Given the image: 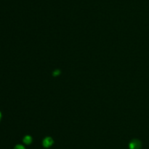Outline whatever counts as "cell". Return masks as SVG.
Returning <instances> with one entry per match:
<instances>
[{
  "label": "cell",
  "mask_w": 149,
  "mask_h": 149,
  "mask_svg": "<svg viewBox=\"0 0 149 149\" xmlns=\"http://www.w3.org/2000/svg\"><path fill=\"white\" fill-rule=\"evenodd\" d=\"M142 147V143L139 140L134 139L131 140L129 144L130 149H141Z\"/></svg>",
  "instance_id": "cell-1"
},
{
  "label": "cell",
  "mask_w": 149,
  "mask_h": 149,
  "mask_svg": "<svg viewBox=\"0 0 149 149\" xmlns=\"http://www.w3.org/2000/svg\"><path fill=\"white\" fill-rule=\"evenodd\" d=\"M53 143H54V141H53V140H52V137H47L43 140L42 145H43V146L45 148H49L50 146L52 145Z\"/></svg>",
  "instance_id": "cell-2"
},
{
  "label": "cell",
  "mask_w": 149,
  "mask_h": 149,
  "mask_svg": "<svg viewBox=\"0 0 149 149\" xmlns=\"http://www.w3.org/2000/svg\"><path fill=\"white\" fill-rule=\"evenodd\" d=\"M32 140H33V139H32V137L30 135H26L23 139V143L26 145L31 144L32 143Z\"/></svg>",
  "instance_id": "cell-3"
},
{
  "label": "cell",
  "mask_w": 149,
  "mask_h": 149,
  "mask_svg": "<svg viewBox=\"0 0 149 149\" xmlns=\"http://www.w3.org/2000/svg\"><path fill=\"white\" fill-rule=\"evenodd\" d=\"M61 70L57 69V70H54V71L52 72V75H53L54 77H57V76H59L60 74H61Z\"/></svg>",
  "instance_id": "cell-4"
},
{
  "label": "cell",
  "mask_w": 149,
  "mask_h": 149,
  "mask_svg": "<svg viewBox=\"0 0 149 149\" xmlns=\"http://www.w3.org/2000/svg\"><path fill=\"white\" fill-rule=\"evenodd\" d=\"M14 149H26V148H24V146L21 145H17L14 148Z\"/></svg>",
  "instance_id": "cell-5"
},
{
  "label": "cell",
  "mask_w": 149,
  "mask_h": 149,
  "mask_svg": "<svg viewBox=\"0 0 149 149\" xmlns=\"http://www.w3.org/2000/svg\"><path fill=\"white\" fill-rule=\"evenodd\" d=\"M1 112H0V120H1Z\"/></svg>",
  "instance_id": "cell-6"
}]
</instances>
